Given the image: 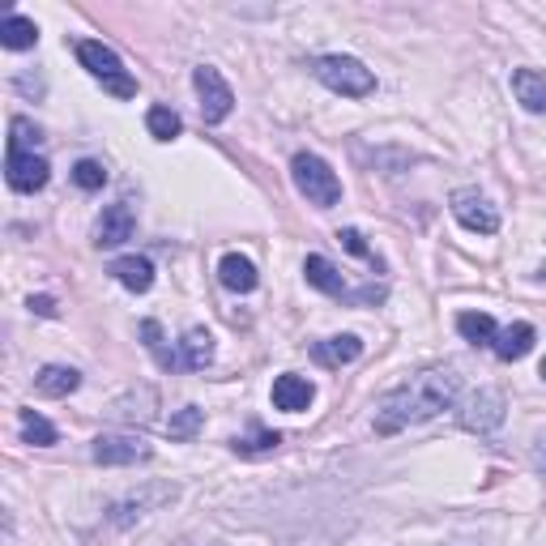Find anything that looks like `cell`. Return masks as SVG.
Wrapping results in <instances>:
<instances>
[{
  "instance_id": "cell-2",
  "label": "cell",
  "mask_w": 546,
  "mask_h": 546,
  "mask_svg": "<svg viewBox=\"0 0 546 546\" xmlns=\"http://www.w3.org/2000/svg\"><path fill=\"white\" fill-rule=\"evenodd\" d=\"M291 180L299 188V197H308V205H316V210H333L342 201V180H337L333 167L320 154L299 150L291 158Z\"/></svg>"
},
{
  "instance_id": "cell-18",
  "label": "cell",
  "mask_w": 546,
  "mask_h": 546,
  "mask_svg": "<svg viewBox=\"0 0 546 546\" xmlns=\"http://www.w3.org/2000/svg\"><path fill=\"white\" fill-rule=\"evenodd\" d=\"M303 278H308V286H316V291H325L333 299H350L342 273H337L333 261H325V256H308V261H303Z\"/></svg>"
},
{
  "instance_id": "cell-14",
  "label": "cell",
  "mask_w": 546,
  "mask_h": 546,
  "mask_svg": "<svg viewBox=\"0 0 546 546\" xmlns=\"http://www.w3.org/2000/svg\"><path fill=\"white\" fill-rule=\"evenodd\" d=\"M111 278H116L124 291L146 295L154 286V265L146 261V256H120V261H111Z\"/></svg>"
},
{
  "instance_id": "cell-31",
  "label": "cell",
  "mask_w": 546,
  "mask_h": 546,
  "mask_svg": "<svg viewBox=\"0 0 546 546\" xmlns=\"http://www.w3.org/2000/svg\"><path fill=\"white\" fill-rule=\"evenodd\" d=\"M534 461H538V470L546 474V436L538 440V448H534Z\"/></svg>"
},
{
  "instance_id": "cell-1",
  "label": "cell",
  "mask_w": 546,
  "mask_h": 546,
  "mask_svg": "<svg viewBox=\"0 0 546 546\" xmlns=\"http://www.w3.org/2000/svg\"><path fill=\"white\" fill-rule=\"evenodd\" d=\"M461 393V376L453 367H427V372L410 376L406 384H397L393 393L380 397L376 410V436H397L414 423H427L444 414Z\"/></svg>"
},
{
  "instance_id": "cell-9",
  "label": "cell",
  "mask_w": 546,
  "mask_h": 546,
  "mask_svg": "<svg viewBox=\"0 0 546 546\" xmlns=\"http://www.w3.org/2000/svg\"><path fill=\"white\" fill-rule=\"evenodd\" d=\"M5 180L13 192H39L52 180V167H47L43 154H9L5 158Z\"/></svg>"
},
{
  "instance_id": "cell-8",
  "label": "cell",
  "mask_w": 546,
  "mask_h": 546,
  "mask_svg": "<svg viewBox=\"0 0 546 546\" xmlns=\"http://www.w3.org/2000/svg\"><path fill=\"white\" fill-rule=\"evenodd\" d=\"M504 423V393L500 389H478L470 401L461 406V427L465 431H478V436H487Z\"/></svg>"
},
{
  "instance_id": "cell-33",
  "label": "cell",
  "mask_w": 546,
  "mask_h": 546,
  "mask_svg": "<svg viewBox=\"0 0 546 546\" xmlns=\"http://www.w3.org/2000/svg\"><path fill=\"white\" fill-rule=\"evenodd\" d=\"M214 546H218V542H214Z\"/></svg>"
},
{
  "instance_id": "cell-32",
  "label": "cell",
  "mask_w": 546,
  "mask_h": 546,
  "mask_svg": "<svg viewBox=\"0 0 546 546\" xmlns=\"http://www.w3.org/2000/svg\"><path fill=\"white\" fill-rule=\"evenodd\" d=\"M542 380H546V359H542Z\"/></svg>"
},
{
  "instance_id": "cell-16",
  "label": "cell",
  "mask_w": 546,
  "mask_h": 546,
  "mask_svg": "<svg viewBox=\"0 0 546 546\" xmlns=\"http://www.w3.org/2000/svg\"><path fill=\"white\" fill-rule=\"evenodd\" d=\"M495 355H500L504 363H517V359H525L529 350H534V325H525V320H517V325H508V329H500L495 333Z\"/></svg>"
},
{
  "instance_id": "cell-17",
  "label": "cell",
  "mask_w": 546,
  "mask_h": 546,
  "mask_svg": "<svg viewBox=\"0 0 546 546\" xmlns=\"http://www.w3.org/2000/svg\"><path fill=\"white\" fill-rule=\"evenodd\" d=\"M77 384H82V372H77V367H64V363H47L35 376V389L43 397H69V393H77Z\"/></svg>"
},
{
  "instance_id": "cell-5",
  "label": "cell",
  "mask_w": 546,
  "mask_h": 546,
  "mask_svg": "<svg viewBox=\"0 0 546 546\" xmlns=\"http://www.w3.org/2000/svg\"><path fill=\"white\" fill-rule=\"evenodd\" d=\"M192 86H197V99H201V120L205 124H222L235 111V94L227 86V77H222L214 64H197L192 69Z\"/></svg>"
},
{
  "instance_id": "cell-28",
  "label": "cell",
  "mask_w": 546,
  "mask_h": 546,
  "mask_svg": "<svg viewBox=\"0 0 546 546\" xmlns=\"http://www.w3.org/2000/svg\"><path fill=\"white\" fill-rule=\"evenodd\" d=\"M73 184L86 188V192H99L107 184V167L99 163V158H77V163H73Z\"/></svg>"
},
{
  "instance_id": "cell-12",
  "label": "cell",
  "mask_w": 546,
  "mask_h": 546,
  "mask_svg": "<svg viewBox=\"0 0 546 546\" xmlns=\"http://www.w3.org/2000/svg\"><path fill=\"white\" fill-rule=\"evenodd\" d=\"M312 397H316L312 380H303V376H295V372H286V376L273 380V406L286 410V414L308 410V406H312Z\"/></svg>"
},
{
  "instance_id": "cell-4",
  "label": "cell",
  "mask_w": 546,
  "mask_h": 546,
  "mask_svg": "<svg viewBox=\"0 0 546 546\" xmlns=\"http://www.w3.org/2000/svg\"><path fill=\"white\" fill-rule=\"evenodd\" d=\"M77 60L86 64L90 77H99L107 94H116V99H133V94H137V82L124 73L120 56L111 52L107 43H99V39H82V43H77Z\"/></svg>"
},
{
  "instance_id": "cell-20",
  "label": "cell",
  "mask_w": 546,
  "mask_h": 546,
  "mask_svg": "<svg viewBox=\"0 0 546 546\" xmlns=\"http://www.w3.org/2000/svg\"><path fill=\"white\" fill-rule=\"evenodd\" d=\"M180 363L188 367V372H201V367L214 363V337L205 329H188L184 342H180Z\"/></svg>"
},
{
  "instance_id": "cell-29",
  "label": "cell",
  "mask_w": 546,
  "mask_h": 546,
  "mask_svg": "<svg viewBox=\"0 0 546 546\" xmlns=\"http://www.w3.org/2000/svg\"><path fill=\"white\" fill-rule=\"evenodd\" d=\"M337 239H342V244H346V252H355V256H363V261H376V256H372V248H367V239L355 231V227H346L342 235H337Z\"/></svg>"
},
{
  "instance_id": "cell-13",
  "label": "cell",
  "mask_w": 546,
  "mask_h": 546,
  "mask_svg": "<svg viewBox=\"0 0 546 546\" xmlns=\"http://www.w3.org/2000/svg\"><path fill=\"white\" fill-rule=\"evenodd\" d=\"M363 355V342L355 333H342V337H325V342H312V359L320 367H346Z\"/></svg>"
},
{
  "instance_id": "cell-26",
  "label": "cell",
  "mask_w": 546,
  "mask_h": 546,
  "mask_svg": "<svg viewBox=\"0 0 546 546\" xmlns=\"http://www.w3.org/2000/svg\"><path fill=\"white\" fill-rule=\"evenodd\" d=\"M278 444H282L278 431H252V436H235V440H231V448H235L239 457H265V453H273Z\"/></svg>"
},
{
  "instance_id": "cell-6",
  "label": "cell",
  "mask_w": 546,
  "mask_h": 546,
  "mask_svg": "<svg viewBox=\"0 0 546 546\" xmlns=\"http://www.w3.org/2000/svg\"><path fill=\"white\" fill-rule=\"evenodd\" d=\"M453 218L461 222L465 231H474V235H495V231H500V214H495V205L478 188H457L453 192Z\"/></svg>"
},
{
  "instance_id": "cell-15",
  "label": "cell",
  "mask_w": 546,
  "mask_h": 546,
  "mask_svg": "<svg viewBox=\"0 0 546 546\" xmlns=\"http://www.w3.org/2000/svg\"><path fill=\"white\" fill-rule=\"evenodd\" d=\"M512 94H517V103L529 111V116H542L546 111V73L517 69L512 73Z\"/></svg>"
},
{
  "instance_id": "cell-23",
  "label": "cell",
  "mask_w": 546,
  "mask_h": 546,
  "mask_svg": "<svg viewBox=\"0 0 546 546\" xmlns=\"http://www.w3.org/2000/svg\"><path fill=\"white\" fill-rule=\"evenodd\" d=\"M18 427H22V440H26V444H35V448H47V444H56V440H60V431H56L52 423H47L39 410H22V414H18Z\"/></svg>"
},
{
  "instance_id": "cell-27",
  "label": "cell",
  "mask_w": 546,
  "mask_h": 546,
  "mask_svg": "<svg viewBox=\"0 0 546 546\" xmlns=\"http://www.w3.org/2000/svg\"><path fill=\"white\" fill-rule=\"evenodd\" d=\"M201 423H205V410H197V406H184V410H175L171 414V423H167V436L171 440H192L201 431Z\"/></svg>"
},
{
  "instance_id": "cell-24",
  "label": "cell",
  "mask_w": 546,
  "mask_h": 546,
  "mask_svg": "<svg viewBox=\"0 0 546 546\" xmlns=\"http://www.w3.org/2000/svg\"><path fill=\"white\" fill-rule=\"evenodd\" d=\"M141 342H146V350L158 359V367H167V372H175V367H184L180 359L171 355V346H167L163 325H158V320H141Z\"/></svg>"
},
{
  "instance_id": "cell-11",
  "label": "cell",
  "mask_w": 546,
  "mask_h": 546,
  "mask_svg": "<svg viewBox=\"0 0 546 546\" xmlns=\"http://www.w3.org/2000/svg\"><path fill=\"white\" fill-rule=\"evenodd\" d=\"M218 282L227 286V291H235V295H252L256 282H261V273H256V265L248 261V256L227 252V256L218 261Z\"/></svg>"
},
{
  "instance_id": "cell-25",
  "label": "cell",
  "mask_w": 546,
  "mask_h": 546,
  "mask_svg": "<svg viewBox=\"0 0 546 546\" xmlns=\"http://www.w3.org/2000/svg\"><path fill=\"white\" fill-rule=\"evenodd\" d=\"M39 124H30L26 116H13L9 120V154H35L39 146Z\"/></svg>"
},
{
  "instance_id": "cell-19",
  "label": "cell",
  "mask_w": 546,
  "mask_h": 546,
  "mask_svg": "<svg viewBox=\"0 0 546 546\" xmlns=\"http://www.w3.org/2000/svg\"><path fill=\"white\" fill-rule=\"evenodd\" d=\"M39 43V26L22 18V13H9L5 22H0V47H9V52H30V47Z\"/></svg>"
},
{
  "instance_id": "cell-10",
  "label": "cell",
  "mask_w": 546,
  "mask_h": 546,
  "mask_svg": "<svg viewBox=\"0 0 546 546\" xmlns=\"http://www.w3.org/2000/svg\"><path fill=\"white\" fill-rule=\"evenodd\" d=\"M90 457L99 465H137L150 457V444L141 436H99L90 444Z\"/></svg>"
},
{
  "instance_id": "cell-3",
  "label": "cell",
  "mask_w": 546,
  "mask_h": 546,
  "mask_svg": "<svg viewBox=\"0 0 546 546\" xmlns=\"http://www.w3.org/2000/svg\"><path fill=\"white\" fill-rule=\"evenodd\" d=\"M312 77L325 82L333 94H346V99H367L376 90V73L355 56H320L312 60Z\"/></svg>"
},
{
  "instance_id": "cell-7",
  "label": "cell",
  "mask_w": 546,
  "mask_h": 546,
  "mask_svg": "<svg viewBox=\"0 0 546 546\" xmlns=\"http://www.w3.org/2000/svg\"><path fill=\"white\" fill-rule=\"evenodd\" d=\"M137 231V214H133V205L128 201H116V205H107V210L99 214V222H94V248H120L128 244Z\"/></svg>"
},
{
  "instance_id": "cell-30",
  "label": "cell",
  "mask_w": 546,
  "mask_h": 546,
  "mask_svg": "<svg viewBox=\"0 0 546 546\" xmlns=\"http://www.w3.org/2000/svg\"><path fill=\"white\" fill-rule=\"evenodd\" d=\"M26 308H30V312H35V316H43V320H52V316L60 312L52 295H30V303H26Z\"/></svg>"
},
{
  "instance_id": "cell-21",
  "label": "cell",
  "mask_w": 546,
  "mask_h": 546,
  "mask_svg": "<svg viewBox=\"0 0 546 546\" xmlns=\"http://www.w3.org/2000/svg\"><path fill=\"white\" fill-rule=\"evenodd\" d=\"M457 333L465 337V342H474V346H495V333H500V325H495L487 312H461L457 316Z\"/></svg>"
},
{
  "instance_id": "cell-22",
  "label": "cell",
  "mask_w": 546,
  "mask_h": 546,
  "mask_svg": "<svg viewBox=\"0 0 546 546\" xmlns=\"http://www.w3.org/2000/svg\"><path fill=\"white\" fill-rule=\"evenodd\" d=\"M146 128H150L154 141H175V137L184 133V120H180V111H175V107L154 103V107L146 111Z\"/></svg>"
}]
</instances>
